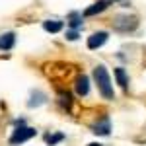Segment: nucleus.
I'll list each match as a JSON object with an SVG mask.
<instances>
[{
	"instance_id": "39448f33",
	"label": "nucleus",
	"mask_w": 146,
	"mask_h": 146,
	"mask_svg": "<svg viewBox=\"0 0 146 146\" xmlns=\"http://www.w3.org/2000/svg\"><path fill=\"white\" fill-rule=\"evenodd\" d=\"M109 6V0H98L96 4H92L90 8H86V12H84V16H96V14H100V12H103L105 8Z\"/></svg>"
},
{
	"instance_id": "1a4fd4ad",
	"label": "nucleus",
	"mask_w": 146,
	"mask_h": 146,
	"mask_svg": "<svg viewBox=\"0 0 146 146\" xmlns=\"http://www.w3.org/2000/svg\"><path fill=\"white\" fill-rule=\"evenodd\" d=\"M68 25L72 27V29H76L82 25V14L80 12H70L68 14Z\"/></svg>"
},
{
	"instance_id": "7ed1b4c3",
	"label": "nucleus",
	"mask_w": 146,
	"mask_h": 146,
	"mask_svg": "<svg viewBox=\"0 0 146 146\" xmlns=\"http://www.w3.org/2000/svg\"><path fill=\"white\" fill-rule=\"evenodd\" d=\"M115 27L119 31H131L136 27V18L135 16H119L115 22Z\"/></svg>"
},
{
	"instance_id": "423d86ee",
	"label": "nucleus",
	"mask_w": 146,
	"mask_h": 146,
	"mask_svg": "<svg viewBox=\"0 0 146 146\" xmlns=\"http://www.w3.org/2000/svg\"><path fill=\"white\" fill-rule=\"evenodd\" d=\"M90 92V80H88V76H78L76 78V94L78 96H86Z\"/></svg>"
},
{
	"instance_id": "0eeeda50",
	"label": "nucleus",
	"mask_w": 146,
	"mask_h": 146,
	"mask_svg": "<svg viewBox=\"0 0 146 146\" xmlns=\"http://www.w3.org/2000/svg\"><path fill=\"white\" fill-rule=\"evenodd\" d=\"M14 43H16V35L12 33H4L2 37H0V49L2 51H8V49H12L14 47Z\"/></svg>"
},
{
	"instance_id": "f257e3e1",
	"label": "nucleus",
	"mask_w": 146,
	"mask_h": 146,
	"mask_svg": "<svg viewBox=\"0 0 146 146\" xmlns=\"http://www.w3.org/2000/svg\"><path fill=\"white\" fill-rule=\"evenodd\" d=\"M94 78L98 82V88H100L101 96L105 100H113L115 94H113V86H111V78H109V72L105 66H96L94 68Z\"/></svg>"
},
{
	"instance_id": "9d476101",
	"label": "nucleus",
	"mask_w": 146,
	"mask_h": 146,
	"mask_svg": "<svg viewBox=\"0 0 146 146\" xmlns=\"http://www.w3.org/2000/svg\"><path fill=\"white\" fill-rule=\"evenodd\" d=\"M115 76H117V82H119V86L127 90L129 88V78H127V74H125L123 68H115Z\"/></svg>"
},
{
	"instance_id": "ddd939ff",
	"label": "nucleus",
	"mask_w": 146,
	"mask_h": 146,
	"mask_svg": "<svg viewBox=\"0 0 146 146\" xmlns=\"http://www.w3.org/2000/svg\"><path fill=\"white\" fill-rule=\"evenodd\" d=\"M66 37L70 39V41H76V39H78V31H68Z\"/></svg>"
},
{
	"instance_id": "6e6552de",
	"label": "nucleus",
	"mask_w": 146,
	"mask_h": 146,
	"mask_svg": "<svg viewBox=\"0 0 146 146\" xmlns=\"http://www.w3.org/2000/svg\"><path fill=\"white\" fill-rule=\"evenodd\" d=\"M43 27L49 33H58L62 29V22H58V20H47V22H43Z\"/></svg>"
},
{
	"instance_id": "4468645a",
	"label": "nucleus",
	"mask_w": 146,
	"mask_h": 146,
	"mask_svg": "<svg viewBox=\"0 0 146 146\" xmlns=\"http://www.w3.org/2000/svg\"><path fill=\"white\" fill-rule=\"evenodd\" d=\"M88 146H101V144H98V142H92V144H88Z\"/></svg>"
},
{
	"instance_id": "9b49d317",
	"label": "nucleus",
	"mask_w": 146,
	"mask_h": 146,
	"mask_svg": "<svg viewBox=\"0 0 146 146\" xmlns=\"http://www.w3.org/2000/svg\"><path fill=\"white\" fill-rule=\"evenodd\" d=\"M109 121L107 119H103V123H98V125H94V133L96 135H109Z\"/></svg>"
},
{
	"instance_id": "f8f14e48",
	"label": "nucleus",
	"mask_w": 146,
	"mask_h": 146,
	"mask_svg": "<svg viewBox=\"0 0 146 146\" xmlns=\"http://www.w3.org/2000/svg\"><path fill=\"white\" fill-rule=\"evenodd\" d=\"M64 136L62 135H55V136H47V140H49V144H55V142H58V140H62Z\"/></svg>"
},
{
	"instance_id": "20e7f679",
	"label": "nucleus",
	"mask_w": 146,
	"mask_h": 146,
	"mask_svg": "<svg viewBox=\"0 0 146 146\" xmlns=\"http://www.w3.org/2000/svg\"><path fill=\"white\" fill-rule=\"evenodd\" d=\"M107 37H109V35H107V31H98V33H92L90 37H88V49H92V51H94V49H100V47L107 41Z\"/></svg>"
},
{
	"instance_id": "f03ea898",
	"label": "nucleus",
	"mask_w": 146,
	"mask_h": 146,
	"mask_svg": "<svg viewBox=\"0 0 146 146\" xmlns=\"http://www.w3.org/2000/svg\"><path fill=\"white\" fill-rule=\"evenodd\" d=\"M31 136H35V129L31 127H18L16 131H14V135L10 136V144H22L25 140H29Z\"/></svg>"
}]
</instances>
